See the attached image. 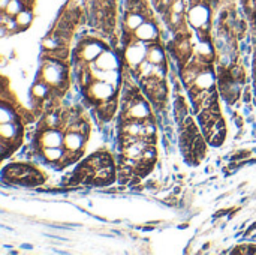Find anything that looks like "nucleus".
Here are the masks:
<instances>
[{"label":"nucleus","mask_w":256,"mask_h":255,"mask_svg":"<svg viewBox=\"0 0 256 255\" xmlns=\"http://www.w3.org/2000/svg\"><path fill=\"white\" fill-rule=\"evenodd\" d=\"M15 18H16V23L20 24V27L22 30V29H27L30 26L32 20H33V14H32V11L28 8H24Z\"/></svg>","instance_id":"423d86ee"},{"label":"nucleus","mask_w":256,"mask_h":255,"mask_svg":"<svg viewBox=\"0 0 256 255\" xmlns=\"http://www.w3.org/2000/svg\"><path fill=\"white\" fill-rule=\"evenodd\" d=\"M243 101H244L246 104H250V101H252V92H250V89H246V90H244Z\"/></svg>","instance_id":"6e6552de"},{"label":"nucleus","mask_w":256,"mask_h":255,"mask_svg":"<svg viewBox=\"0 0 256 255\" xmlns=\"http://www.w3.org/2000/svg\"><path fill=\"white\" fill-rule=\"evenodd\" d=\"M42 155L46 161L50 162H57L63 155H64V149L60 147H44L42 149Z\"/></svg>","instance_id":"39448f33"},{"label":"nucleus","mask_w":256,"mask_h":255,"mask_svg":"<svg viewBox=\"0 0 256 255\" xmlns=\"http://www.w3.org/2000/svg\"><path fill=\"white\" fill-rule=\"evenodd\" d=\"M171 12H177V14H184V3L183 0H174L171 8H170Z\"/></svg>","instance_id":"0eeeda50"},{"label":"nucleus","mask_w":256,"mask_h":255,"mask_svg":"<svg viewBox=\"0 0 256 255\" xmlns=\"http://www.w3.org/2000/svg\"><path fill=\"white\" fill-rule=\"evenodd\" d=\"M147 59L154 63V65H162V63H166V59H165V53L162 50V47L154 41L152 42V45L148 47L147 50Z\"/></svg>","instance_id":"20e7f679"},{"label":"nucleus","mask_w":256,"mask_h":255,"mask_svg":"<svg viewBox=\"0 0 256 255\" xmlns=\"http://www.w3.org/2000/svg\"><path fill=\"white\" fill-rule=\"evenodd\" d=\"M86 137L80 132H66L64 134V143L63 147L68 150H81L82 144L86 143Z\"/></svg>","instance_id":"7ed1b4c3"},{"label":"nucleus","mask_w":256,"mask_h":255,"mask_svg":"<svg viewBox=\"0 0 256 255\" xmlns=\"http://www.w3.org/2000/svg\"><path fill=\"white\" fill-rule=\"evenodd\" d=\"M135 36L141 41L154 42L159 38V29L153 20H147L135 30Z\"/></svg>","instance_id":"f257e3e1"},{"label":"nucleus","mask_w":256,"mask_h":255,"mask_svg":"<svg viewBox=\"0 0 256 255\" xmlns=\"http://www.w3.org/2000/svg\"><path fill=\"white\" fill-rule=\"evenodd\" d=\"M144 21H147L146 15L141 14V12H126L124 15V20H123V27L130 30V32H135Z\"/></svg>","instance_id":"f03ea898"},{"label":"nucleus","mask_w":256,"mask_h":255,"mask_svg":"<svg viewBox=\"0 0 256 255\" xmlns=\"http://www.w3.org/2000/svg\"><path fill=\"white\" fill-rule=\"evenodd\" d=\"M236 123H237V126H238V128H242L244 122H243V119H242V117H240V119L237 117V119H236Z\"/></svg>","instance_id":"1a4fd4ad"}]
</instances>
